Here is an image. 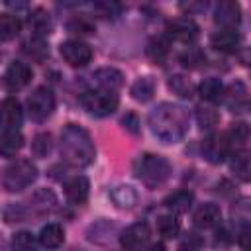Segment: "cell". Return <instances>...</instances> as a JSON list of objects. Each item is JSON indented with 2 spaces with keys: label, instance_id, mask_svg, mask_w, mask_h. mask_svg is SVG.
Returning a JSON list of instances; mask_svg holds the SVG:
<instances>
[{
  "label": "cell",
  "instance_id": "cell-1",
  "mask_svg": "<svg viewBox=\"0 0 251 251\" xmlns=\"http://www.w3.org/2000/svg\"><path fill=\"white\" fill-rule=\"evenodd\" d=\"M149 127L163 143H176L188 131V114L178 104L163 102L151 110Z\"/></svg>",
  "mask_w": 251,
  "mask_h": 251
},
{
  "label": "cell",
  "instance_id": "cell-2",
  "mask_svg": "<svg viewBox=\"0 0 251 251\" xmlns=\"http://www.w3.org/2000/svg\"><path fill=\"white\" fill-rule=\"evenodd\" d=\"M61 155L69 165L88 167L96 155L88 131L76 124H67L61 131Z\"/></svg>",
  "mask_w": 251,
  "mask_h": 251
},
{
  "label": "cell",
  "instance_id": "cell-3",
  "mask_svg": "<svg viewBox=\"0 0 251 251\" xmlns=\"http://www.w3.org/2000/svg\"><path fill=\"white\" fill-rule=\"evenodd\" d=\"M135 176L147 186V188H157L161 184H165L171 176V165L165 157L153 155V153H145L141 157H137L135 165H133Z\"/></svg>",
  "mask_w": 251,
  "mask_h": 251
},
{
  "label": "cell",
  "instance_id": "cell-4",
  "mask_svg": "<svg viewBox=\"0 0 251 251\" xmlns=\"http://www.w3.org/2000/svg\"><path fill=\"white\" fill-rule=\"evenodd\" d=\"M37 178V169L29 159L12 161L2 175V184L8 192H20Z\"/></svg>",
  "mask_w": 251,
  "mask_h": 251
},
{
  "label": "cell",
  "instance_id": "cell-5",
  "mask_svg": "<svg viewBox=\"0 0 251 251\" xmlns=\"http://www.w3.org/2000/svg\"><path fill=\"white\" fill-rule=\"evenodd\" d=\"M118 94L112 90H104V88H90L84 90L80 94V104L82 108L96 118H104L110 116L116 108H118Z\"/></svg>",
  "mask_w": 251,
  "mask_h": 251
},
{
  "label": "cell",
  "instance_id": "cell-6",
  "mask_svg": "<svg viewBox=\"0 0 251 251\" xmlns=\"http://www.w3.org/2000/svg\"><path fill=\"white\" fill-rule=\"evenodd\" d=\"M55 110V96L47 86L35 88L27 96V114L33 122H43L47 120Z\"/></svg>",
  "mask_w": 251,
  "mask_h": 251
},
{
  "label": "cell",
  "instance_id": "cell-7",
  "mask_svg": "<svg viewBox=\"0 0 251 251\" xmlns=\"http://www.w3.org/2000/svg\"><path fill=\"white\" fill-rule=\"evenodd\" d=\"M59 53L71 67H84L92 61V47L80 39H71L61 43Z\"/></svg>",
  "mask_w": 251,
  "mask_h": 251
},
{
  "label": "cell",
  "instance_id": "cell-8",
  "mask_svg": "<svg viewBox=\"0 0 251 251\" xmlns=\"http://www.w3.org/2000/svg\"><path fill=\"white\" fill-rule=\"evenodd\" d=\"M229 149H231V143H229L226 133H212L202 143L204 159L214 163V165H220L222 161H226V157L229 155Z\"/></svg>",
  "mask_w": 251,
  "mask_h": 251
},
{
  "label": "cell",
  "instance_id": "cell-9",
  "mask_svg": "<svg viewBox=\"0 0 251 251\" xmlns=\"http://www.w3.org/2000/svg\"><path fill=\"white\" fill-rule=\"evenodd\" d=\"M149 237H151L149 226L145 222H137V224H131L120 235V243L126 251H141L149 245Z\"/></svg>",
  "mask_w": 251,
  "mask_h": 251
},
{
  "label": "cell",
  "instance_id": "cell-10",
  "mask_svg": "<svg viewBox=\"0 0 251 251\" xmlns=\"http://www.w3.org/2000/svg\"><path fill=\"white\" fill-rule=\"evenodd\" d=\"M214 22L222 29H235L241 22V8L235 0H222L214 8Z\"/></svg>",
  "mask_w": 251,
  "mask_h": 251
},
{
  "label": "cell",
  "instance_id": "cell-11",
  "mask_svg": "<svg viewBox=\"0 0 251 251\" xmlns=\"http://www.w3.org/2000/svg\"><path fill=\"white\" fill-rule=\"evenodd\" d=\"M31 76H33V71L27 63H22V61H14L8 69H6V75H4V84L8 90H20L24 86H27L31 82Z\"/></svg>",
  "mask_w": 251,
  "mask_h": 251
},
{
  "label": "cell",
  "instance_id": "cell-12",
  "mask_svg": "<svg viewBox=\"0 0 251 251\" xmlns=\"http://www.w3.org/2000/svg\"><path fill=\"white\" fill-rule=\"evenodd\" d=\"M167 35L175 41H180V43H192L198 37V25L190 18H176V20L169 22Z\"/></svg>",
  "mask_w": 251,
  "mask_h": 251
},
{
  "label": "cell",
  "instance_id": "cell-13",
  "mask_svg": "<svg viewBox=\"0 0 251 251\" xmlns=\"http://www.w3.org/2000/svg\"><path fill=\"white\" fill-rule=\"evenodd\" d=\"M2 131H20L22 126V106L16 98H6L2 102Z\"/></svg>",
  "mask_w": 251,
  "mask_h": 251
},
{
  "label": "cell",
  "instance_id": "cell-14",
  "mask_svg": "<svg viewBox=\"0 0 251 251\" xmlns=\"http://www.w3.org/2000/svg\"><path fill=\"white\" fill-rule=\"evenodd\" d=\"M241 35L235 29H220L212 35V47L222 53H235L239 51Z\"/></svg>",
  "mask_w": 251,
  "mask_h": 251
},
{
  "label": "cell",
  "instance_id": "cell-15",
  "mask_svg": "<svg viewBox=\"0 0 251 251\" xmlns=\"http://www.w3.org/2000/svg\"><path fill=\"white\" fill-rule=\"evenodd\" d=\"M88 192H90V182H88V178L82 176V175H76V176H73V178H69V180L65 182V194H67V198H69L73 204H82V202H86Z\"/></svg>",
  "mask_w": 251,
  "mask_h": 251
},
{
  "label": "cell",
  "instance_id": "cell-16",
  "mask_svg": "<svg viewBox=\"0 0 251 251\" xmlns=\"http://www.w3.org/2000/svg\"><path fill=\"white\" fill-rule=\"evenodd\" d=\"M224 100L231 112H243L249 104V94L243 82H231L224 94Z\"/></svg>",
  "mask_w": 251,
  "mask_h": 251
},
{
  "label": "cell",
  "instance_id": "cell-17",
  "mask_svg": "<svg viewBox=\"0 0 251 251\" xmlns=\"http://www.w3.org/2000/svg\"><path fill=\"white\" fill-rule=\"evenodd\" d=\"M229 169L241 182H251V151H235L229 159Z\"/></svg>",
  "mask_w": 251,
  "mask_h": 251
},
{
  "label": "cell",
  "instance_id": "cell-18",
  "mask_svg": "<svg viewBox=\"0 0 251 251\" xmlns=\"http://www.w3.org/2000/svg\"><path fill=\"white\" fill-rule=\"evenodd\" d=\"M92 78H94L98 88L112 90V92H116V88H120L124 84V75L118 69H112V67H102V69L94 71Z\"/></svg>",
  "mask_w": 251,
  "mask_h": 251
},
{
  "label": "cell",
  "instance_id": "cell-19",
  "mask_svg": "<svg viewBox=\"0 0 251 251\" xmlns=\"http://www.w3.org/2000/svg\"><path fill=\"white\" fill-rule=\"evenodd\" d=\"M222 220V212L216 204L208 202V204H202L196 214H194V226L200 227V229H210L214 226H218Z\"/></svg>",
  "mask_w": 251,
  "mask_h": 251
},
{
  "label": "cell",
  "instance_id": "cell-20",
  "mask_svg": "<svg viewBox=\"0 0 251 251\" xmlns=\"http://www.w3.org/2000/svg\"><path fill=\"white\" fill-rule=\"evenodd\" d=\"M27 25L31 29V35H37V37L49 35V31H51V16H49V12L43 10V8H35L27 16Z\"/></svg>",
  "mask_w": 251,
  "mask_h": 251
},
{
  "label": "cell",
  "instance_id": "cell-21",
  "mask_svg": "<svg viewBox=\"0 0 251 251\" xmlns=\"http://www.w3.org/2000/svg\"><path fill=\"white\" fill-rule=\"evenodd\" d=\"M37 239H39L41 247H45V249H57V247H61V243L65 239V231H63V227L59 224H47V226L41 227Z\"/></svg>",
  "mask_w": 251,
  "mask_h": 251
},
{
  "label": "cell",
  "instance_id": "cell-22",
  "mask_svg": "<svg viewBox=\"0 0 251 251\" xmlns=\"http://www.w3.org/2000/svg\"><path fill=\"white\" fill-rule=\"evenodd\" d=\"M194 202V194L190 190H175L173 194H169L165 198V206L175 212V214H182V212H188V208L192 206Z\"/></svg>",
  "mask_w": 251,
  "mask_h": 251
},
{
  "label": "cell",
  "instance_id": "cell-23",
  "mask_svg": "<svg viewBox=\"0 0 251 251\" xmlns=\"http://www.w3.org/2000/svg\"><path fill=\"white\" fill-rule=\"evenodd\" d=\"M22 49H24V53H25L29 59H33V61H37V63L45 61V57L49 55V47H47V43H45V37H37V35H29V37L22 43Z\"/></svg>",
  "mask_w": 251,
  "mask_h": 251
},
{
  "label": "cell",
  "instance_id": "cell-24",
  "mask_svg": "<svg viewBox=\"0 0 251 251\" xmlns=\"http://www.w3.org/2000/svg\"><path fill=\"white\" fill-rule=\"evenodd\" d=\"M198 94L206 100V102H220L222 98H224V94H226V90H224V84H222V80L220 78H214V76H210V78H204L202 82H200V86H198Z\"/></svg>",
  "mask_w": 251,
  "mask_h": 251
},
{
  "label": "cell",
  "instance_id": "cell-25",
  "mask_svg": "<svg viewBox=\"0 0 251 251\" xmlns=\"http://www.w3.org/2000/svg\"><path fill=\"white\" fill-rule=\"evenodd\" d=\"M24 145V137L20 131H2L0 135V153L2 157H14Z\"/></svg>",
  "mask_w": 251,
  "mask_h": 251
},
{
  "label": "cell",
  "instance_id": "cell-26",
  "mask_svg": "<svg viewBox=\"0 0 251 251\" xmlns=\"http://www.w3.org/2000/svg\"><path fill=\"white\" fill-rule=\"evenodd\" d=\"M110 198L114 200V204L118 208H126V210H129V208H133L137 204V192L131 186H127V184H122V186L112 188Z\"/></svg>",
  "mask_w": 251,
  "mask_h": 251
},
{
  "label": "cell",
  "instance_id": "cell-27",
  "mask_svg": "<svg viewBox=\"0 0 251 251\" xmlns=\"http://www.w3.org/2000/svg\"><path fill=\"white\" fill-rule=\"evenodd\" d=\"M153 94H155V80L151 76H141L131 86V96L137 102H147V100H151Z\"/></svg>",
  "mask_w": 251,
  "mask_h": 251
},
{
  "label": "cell",
  "instance_id": "cell-28",
  "mask_svg": "<svg viewBox=\"0 0 251 251\" xmlns=\"http://www.w3.org/2000/svg\"><path fill=\"white\" fill-rule=\"evenodd\" d=\"M22 27V22L18 16H12V14H2L0 16V37L2 41H10L18 35Z\"/></svg>",
  "mask_w": 251,
  "mask_h": 251
},
{
  "label": "cell",
  "instance_id": "cell-29",
  "mask_svg": "<svg viewBox=\"0 0 251 251\" xmlns=\"http://www.w3.org/2000/svg\"><path fill=\"white\" fill-rule=\"evenodd\" d=\"M39 239L29 231H18L12 237V251H39Z\"/></svg>",
  "mask_w": 251,
  "mask_h": 251
},
{
  "label": "cell",
  "instance_id": "cell-30",
  "mask_svg": "<svg viewBox=\"0 0 251 251\" xmlns=\"http://www.w3.org/2000/svg\"><path fill=\"white\" fill-rule=\"evenodd\" d=\"M178 229H180V222L176 220L175 214H163V216L157 218V231L163 237L171 239V237H175L178 233Z\"/></svg>",
  "mask_w": 251,
  "mask_h": 251
},
{
  "label": "cell",
  "instance_id": "cell-31",
  "mask_svg": "<svg viewBox=\"0 0 251 251\" xmlns=\"http://www.w3.org/2000/svg\"><path fill=\"white\" fill-rule=\"evenodd\" d=\"M169 88H171L176 96H180V98H192V94H194L192 82H190L186 76H182V75L171 76V78H169Z\"/></svg>",
  "mask_w": 251,
  "mask_h": 251
},
{
  "label": "cell",
  "instance_id": "cell-32",
  "mask_svg": "<svg viewBox=\"0 0 251 251\" xmlns=\"http://www.w3.org/2000/svg\"><path fill=\"white\" fill-rule=\"evenodd\" d=\"M196 122L202 129H212L220 122V114L210 106H198L196 108Z\"/></svg>",
  "mask_w": 251,
  "mask_h": 251
},
{
  "label": "cell",
  "instance_id": "cell-33",
  "mask_svg": "<svg viewBox=\"0 0 251 251\" xmlns=\"http://www.w3.org/2000/svg\"><path fill=\"white\" fill-rule=\"evenodd\" d=\"M67 27H69V31H71V33H78V35L94 33V22H92L88 16H84V14L75 16V18L67 24Z\"/></svg>",
  "mask_w": 251,
  "mask_h": 251
},
{
  "label": "cell",
  "instance_id": "cell-34",
  "mask_svg": "<svg viewBox=\"0 0 251 251\" xmlns=\"http://www.w3.org/2000/svg\"><path fill=\"white\" fill-rule=\"evenodd\" d=\"M227 139H229V143L233 145V143H237V145H241V143H245L247 139H249V135H251V129H249V126L247 124H243V122H237V124H231V127L227 129Z\"/></svg>",
  "mask_w": 251,
  "mask_h": 251
},
{
  "label": "cell",
  "instance_id": "cell-35",
  "mask_svg": "<svg viewBox=\"0 0 251 251\" xmlns=\"http://www.w3.org/2000/svg\"><path fill=\"white\" fill-rule=\"evenodd\" d=\"M51 147H53V141H51V135L49 133H37L33 137L31 151H33L35 157H47L51 153Z\"/></svg>",
  "mask_w": 251,
  "mask_h": 251
},
{
  "label": "cell",
  "instance_id": "cell-36",
  "mask_svg": "<svg viewBox=\"0 0 251 251\" xmlns=\"http://www.w3.org/2000/svg\"><path fill=\"white\" fill-rule=\"evenodd\" d=\"M204 245L202 235H198L196 231H188L186 235H182V239L178 241V251H200Z\"/></svg>",
  "mask_w": 251,
  "mask_h": 251
},
{
  "label": "cell",
  "instance_id": "cell-37",
  "mask_svg": "<svg viewBox=\"0 0 251 251\" xmlns=\"http://www.w3.org/2000/svg\"><path fill=\"white\" fill-rule=\"evenodd\" d=\"M147 53H149V57H151L153 61H163V59L167 57V53H169V41L163 39V37L153 39V41L149 43V47H147Z\"/></svg>",
  "mask_w": 251,
  "mask_h": 251
},
{
  "label": "cell",
  "instance_id": "cell-38",
  "mask_svg": "<svg viewBox=\"0 0 251 251\" xmlns=\"http://www.w3.org/2000/svg\"><path fill=\"white\" fill-rule=\"evenodd\" d=\"M94 10L100 14V16H104V18H118L120 16V12H122V6L120 4H116V2H96L94 4Z\"/></svg>",
  "mask_w": 251,
  "mask_h": 251
},
{
  "label": "cell",
  "instance_id": "cell-39",
  "mask_svg": "<svg viewBox=\"0 0 251 251\" xmlns=\"http://www.w3.org/2000/svg\"><path fill=\"white\" fill-rule=\"evenodd\" d=\"M180 61H182L184 67H198V63H204V55L198 49L190 47L186 53L180 55Z\"/></svg>",
  "mask_w": 251,
  "mask_h": 251
},
{
  "label": "cell",
  "instance_id": "cell-40",
  "mask_svg": "<svg viewBox=\"0 0 251 251\" xmlns=\"http://www.w3.org/2000/svg\"><path fill=\"white\" fill-rule=\"evenodd\" d=\"M237 241H239V247L243 251H251V226H243L237 233Z\"/></svg>",
  "mask_w": 251,
  "mask_h": 251
},
{
  "label": "cell",
  "instance_id": "cell-41",
  "mask_svg": "<svg viewBox=\"0 0 251 251\" xmlns=\"http://www.w3.org/2000/svg\"><path fill=\"white\" fill-rule=\"evenodd\" d=\"M122 124H124L131 133H137V131H139V127H137V126H139V122H137V118H135L133 114H127V116L122 120Z\"/></svg>",
  "mask_w": 251,
  "mask_h": 251
},
{
  "label": "cell",
  "instance_id": "cell-42",
  "mask_svg": "<svg viewBox=\"0 0 251 251\" xmlns=\"http://www.w3.org/2000/svg\"><path fill=\"white\" fill-rule=\"evenodd\" d=\"M141 251H165V245H163V243H151V245H147V247L141 249Z\"/></svg>",
  "mask_w": 251,
  "mask_h": 251
},
{
  "label": "cell",
  "instance_id": "cell-43",
  "mask_svg": "<svg viewBox=\"0 0 251 251\" xmlns=\"http://www.w3.org/2000/svg\"><path fill=\"white\" fill-rule=\"evenodd\" d=\"M241 63L243 65H251V49H247L245 53H241Z\"/></svg>",
  "mask_w": 251,
  "mask_h": 251
}]
</instances>
